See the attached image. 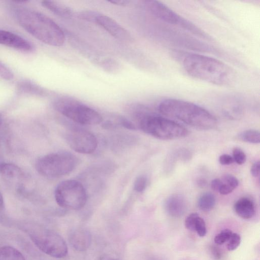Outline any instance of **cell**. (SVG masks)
I'll return each mask as SVG.
<instances>
[{"label":"cell","mask_w":260,"mask_h":260,"mask_svg":"<svg viewBox=\"0 0 260 260\" xmlns=\"http://www.w3.org/2000/svg\"><path fill=\"white\" fill-rule=\"evenodd\" d=\"M185 72L197 79L219 86L232 85L236 81L235 71L216 58L196 53L186 54L182 59Z\"/></svg>","instance_id":"obj_1"},{"label":"cell","mask_w":260,"mask_h":260,"mask_svg":"<svg viewBox=\"0 0 260 260\" xmlns=\"http://www.w3.org/2000/svg\"><path fill=\"white\" fill-rule=\"evenodd\" d=\"M15 17L20 25L35 38L48 45L59 47L65 42V35L57 24L37 11L18 8Z\"/></svg>","instance_id":"obj_2"},{"label":"cell","mask_w":260,"mask_h":260,"mask_svg":"<svg viewBox=\"0 0 260 260\" xmlns=\"http://www.w3.org/2000/svg\"><path fill=\"white\" fill-rule=\"evenodd\" d=\"M158 109L162 114L202 129L213 128L216 118L208 110L194 103L175 99L162 101Z\"/></svg>","instance_id":"obj_3"},{"label":"cell","mask_w":260,"mask_h":260,"mask_svg":"<svg viewBox=\"0 0 260 260\" xmlns=\"http://www.w3.org/2000/svg\"><path fill=\"white\" fill-rule=\"evenodd\" d=\"M138 127L145 133L160 140H174L187 136L189 131L168 118L142 112L139 115Z\"/></svg>","instance_id":"obj_4"},{"label":"cell","mask_w":260,"mask_h":260,"mask_svg":"<svg viewBox=\"0 0 260 260\" xmlns=\"http://www.w3.org/2000/svg\"><path fill=\"white\" fill-rule=\"evenodd\" d=\"M78 159L68 152L49 153L40 157L36 161V169L41 175L47 177H58L72 172Z\"/></svg>","instance_id":"obj_5"},{"label":"cell","mask_w":260,"mask_h":260,"mask_svg":"<svg viewBox=\"0 0 260 260\" xmlns=\"http://www.w3.org/2000/svg\"><path fill=\"white\" fill-rule=\"evenodd\" d=\"M53 106L62 115L80 124L96 125L103 121L101 114L94 109L71 99H57Z\"/></svg>","instance_id":"obj_6"},{"label":"cell","mask_w":260,"mask_h":260,"mask_svg":"<svg viewBox=\"0 0 260 260\" xmlns=\"http://www.w3.org/2000/svg\"><path fill=\"white\" fill-rule=\"evenodd\" d=\"M28 233L34 244L42 252L55 258H63L68 253L63 239L57 233L45 228H30Z\"/></svg>","instance_id":"obj_7"},{"label":"cell","mask_w":260,"mask_h":260,"mask_svg":"<svg viewBox=\"0 0 260 260\" xmlns=\"http://www.w3.org/2000/svg\"><path fill=\"white\" fill-rule=\"evenodd\" d=\"M54 197L60 207L73 210L83 208L87 198L86 190L82 184L72 179L59 183L55 189Z\"/></svg>","instance_id":"obj_8"},{"label":"cell","mask_w":260,"mask_h":260,"mask_svg":"<svg viewBox=\"0 0 260 260\" xmlns=\"http://www.w3.org/2000/svg\"><path fill=\"white\" fill-rule=\"evenodd\" d=\"M144 3L150 13L158 19L167 23L179 26L199 37L204 36L205 33L202 29L163 3L152 0L145 1Z\"/></svg>","instance_id":"obj_9"},{"label":"cell","mask_w":260,"mask_h":260,"mask_svg":"<svg viewBox=\"0 0 260 260\" xmlns=\"http://www.w3.org/2000/svg\"><path fill=\"white\" fill-rule=\"evenodd\" d=\"M66 140L75 151L82 154L93 153L98 146L95 136L90 132L82 128H73L67 132Z\"/></svg>","instance_id":"obj_10"},{"label":"cell","mask_w":260,"mask_h":260,"mask_svg":"<svg viewBox=\"0 0 260 260\" xmlns=\"http://www.w3.org/2000/svg\"><path fill=\"white\" fill-rule=\"evenodd\" d=\"M94 22L119 40L123 41L132 40L131 34L116 21L108 16L98 13Z\"/></svg>","instance_id":"obj_11"},{"label":"cell","mask_w":260,"mask_h":260,"mask_svg":"<svg viewBox=\"0 0 260 260\" xmlns=\"http://www.w3.org/2000/svg\"><path fill=\"white\" fill-rule=\"evenodd\" d=\"M0 44L22 52L33 50L32 44L26 39L13 32L0 29Z\"/></svg>","instance_id":"obj_12"},{"label":"cell","mask_w":260,"mask_h":260,"mask_svg":"<svg viewBox=\"0 0 260 260\" xmlns=\"http://www.w3.org/2000/svg\"><path fill=\"white\" fill-rule=\"evenodd\" d=\"M165 208L170 216L174 217H181L186 210V201L180 194H172L166 199Z\"/></svg>","instance_id":"obj_13"},{"label":"cell","mask_w":260,"mask_h":260,"mask_svg":"<svg viewBox=\"0 0 260 260\" xmlns=\"http://www.w3.org/2000/svg\"><path fill=\"white\" fill-rule=\"evenodd\" d=\"M91 236L86 230L76 229L71 232L69 236V241L72 247L77 251L86 250L91 243Z\"/></svg>","instance_id":"obj_14"},{"label":"cell","mask_w":260,"mask_h":260,"mask_svg":"<svg viewBox=\"0 0 260 260\" xmlns=\"http://www.w3.org/2000/svg\"><path fill=\"white\" fill-rule=\"evenodd\" d=\"M234 208L237 214L243 219H250L255 214L254 203L247 198L243 197L239 199L235 203Z\"/></svg>","instance_id":"obj_15"},{"label":"cell","mask_w":260,"mask_h":260,"mask_svg":"<svg viewBox=\"0 0 260 260\" xmlns=\"http://www.w3.org/2000/svg\"><path fill=\"white\" fill-rule=\"evenodd\" d=\"M42 5L54 15L63 18H70L73 14L72 10L68 6L53 1H43Z\"/></svg>","instance_id":"obj_16"},{"label":"cell","mask_w":260,"mask_h":260,"mask_svg":"<svg viewBox=\"0 0 260 260\" xmlns=\"http://www.w3.org/2000/svg\"><path fill=\"white\" fill-rule=\"evenodd\" d=\"M16 89L17 92L21 94L43 96L46 93L41 86L28 80L20 81L17 83Z\"/></svg>","instance_id":"obj_17"},{"label":"cell","mask_w":260,"mask_h":260,"mask_svg":"<svg viewBox=\"0 0 260 260\" xmlns=\"http://www.w3.org/2000/svg\"><path fill=\"white\" fill-rule=\"evenodd\" d=\"M0 174L5 179L15 181L23 177V172L17 166L3 161H0Z\"/></svg>","instance_id":"obj_18"},{"label":"cell","mask_w":260,"mask_h":260,"mask_svg":"<svg viewBox=\"0 0 260 260\" xmlns=\"http://www.w3.org/2000/svg\"><path fill=\"white\" fill-rule=\"evenodd\" d=\"M0 260H26L17 249L10 246L0 247Z\"/></svg>","instance_id":"obj_19"},{"label":"cell","mask_w":260,"mask_h":260,"mask_svg":"<svg viewBox=\"0 0 260 260\" xmlns=\"http://www.w3.org/2000/svg\"><path fill=\"white\" fill-rule=\"evenodd\" d=\"M215 197L211 192H205L200 196L198 201L199 208L204 211L211 210L215 205Z\"/></svg>","instance_id":"obj_20"},{"label":"cell","mask_w":260,"mask_h":260,"mask_svg":"<svg viewBox=\"0 0 260 260\" xmlns=\"http://www.w3.org/2000/svg\"><path fill=\"white\" fill-rule=\"evenodd\" d=\"M239 138L243 141L250 143L257 144L260 142V134L258 131L248 129L241 133Z\"/></svg>","instance_id":"obj_21"},{"label":"cell","mask_w":260,"mask_h":260,"mask_svg":"<svg viewBox=\"0 0 260 260\" xmlns=\"http://www.w3.org/2000/svg\"><path fill=\"white\" fill-rule=\"evenodd\" d=\"M99 64L108 72H116L119 69V64L112 58H105L99 62Z\"/></svg>","instance_id":"obj_22"},{"label":"cell","mask_w":260,"mask_h":260,"mask_svg":"<svg viewBox=\"0 0 260 260\" xmlns=\"http://www.w3.org/2000/svg\"><path fill=\"white\" fill-rule=\"evenodd\" d=\"M232 234V231L230 229H226L222 230L215 236L214 243L218 245L223 244L229 240Z\"/></svg>","instance_id":"obj_23"},{"label":"cell","mask_w":260,"mask_h":260,"mask_svg":"<svg viewBox=\"0 0 260 260\" xmlns=\"http://www.w3.org/2000/svg\"><path fill=\"white\" fill-rule=\"evenodd\" d=\"M241 241L240 236L235 233H233L229 240L227 241L226 248L229 251H233L237 248Z\"/></svg>","instance_id":"obj_24"},{"label":"cell","mask_w":260,"mask_h":260,"mask_svg":"<svg viewBox=\"0 0 260 260\" xmlns=\"http://www.w3.org/2000/svg\"><path fill=\"white\" fill-rule=\"evenodd\" d=\"M194 231L201 237H204L207 233L206 223L204 220L199 216L194 224Z\"/></svg>","instance_id":"obj_25"},{"label":"cell","mask_w":260,"mask_h":260,"mask_svg":"<svg viewBox=\"0 0 260 260\" xmlns=\"http://www.w3.org/2000/svg\"><path fill=\"white\" fill-rule=\"evenodd\" d=\"M147 183V178L145 176L141 175L138 177L134 182V190L138 192L143 191L146 187Z\"/></svg>","instance_id":"obj_26"},{"label":"cell","mask_w":260,"mask_h":260,"mask_svg":"<svg viewBox=\"0 0 260 260\" xmlns=\"http://www.w3.org/2000/svg\"><path fill=\"white\" fill-rule=\"evenodd\" d=\"M220 180L223 183L230 186L233 189L236 188L239 185V181L237 178L230 174L223 175Z\"/></svg>","instance_id":"obj_27"},{"label":"cell","mask_w":260,"mask_h":260,"mask_svg":"<svg viewBox=\"0 0 260 260\" xmlns=\"http://www.w3.org/2000/svg\"><path fill=\"white\" fill-rule=\"evenodd\" d=\"M233 158L234 161L239 165L245 163L246 156L244 151L239 148H234L233 150Z\"/></svg>","instance_id":"obj_28"},{"label":"cell","mask_w":260,"mask_h":260,"mask_svg":"<svg viewBox=\"0 0 260 260\" xmlns=\"http://www.w3.org/2000/svg\"><path fill=\"white\" fill-rule=\"evenodd\" d=\"M199 215L197 213H192L188 215L185 220V228L190 231H194V224Z\"/></svg>","instance_id":"obj_29"},{"label":"cell","mask_w":260,"mask_h":260,"mask_svg":"<svg viewBox=\"0 0 260 260\" xmlns=\"http://www.w3.org/2000/svg\"><path fill=\"white\" fill-rule=\"evenodd\" d=\"M0 76L6 80H11L14 75L12 71L0 61Z\"/></svg>","instance_id":"obj_30"},{"label":"cell","mask_w":260,"mask_h":260,"mask_svg":"<svg viewBox=\"0 0 260 260\" xmlns=\"http://www.w3.org/2000/svg\"><path fill=\"white\" fill-rule=\"evenodd\" d=\"M98 13L91 11H85L79 13L78 16L82 19L94 22L95 17Z\"/></svg>","instance_id":"obj_31"},{"label":"cell","mask_w":260,"mask_h":260,"mask_svg":"<svg viewBox=\"0 0 260 260\" xmlns=\"http://www.w3.org/2000/svg\"><path fill=\"white\" fill-rule=\"evenodd\" d=\"M219 161L222 165H229L233 163L234 160L230 155L224 154L219 156Z\"/></svg>","instance_id":"obj_32"},{"label":"cell","mask_w":260,"mask_h":260,"mask_svg":"<svg viewBox=\"0 0 260 260\" xmlns=\"http://www.w3.org/2000/svg\"><path fill=\"white\" fill-rule=\"evenodd\" d=\"M260 163L259 161L255 162L251 167L250 173L254 177H258L259 175Z\"/></svg>","instance_id":"obj_33"},{"label":"cell","mask_w":260,"mask_h":260,"mask_svg":"<svg viewBox=\"0 0 260 260\" xmlns=\"http://www.w3.org/2000/svg\"><path fill=\"white\" fill-rule=\"evenodd\" d=\"M221 185V181L220 179H214L211 182V187L214 191H218Z\"/></svg>","instance_id":"obj_34"},{"label":"cell","mask_w":260,"mask_h":260,"mask_svg":"<svg viewBox=\"0 0 260 260\" xmlns=\"http://www.w3.org/2000/svg\"><path fill=\"white\" fill-rule=\"evenodd\" d=\"M108 2L119 6H126L129 4L131 1L127 0H112L108 1Z\"/></svg>","instance_id":"obj_35"},{"label":"cell","mask_w":260,"mask_h":260,"mask_svg":"<svg viewBox=\"0 0 260 260\" xmlns=\"http://www.w3.org/2000/svg\"><path fill=\"white\" fill-rule=\"evenodd\" d=\"M197 184L200 187H204L206 185L207 182L204 179L200 178L197 180Z\"/></svg>","instance_id":"obj_36"},{"label":"cell","mask_w":260,"mask_h":260,"mask_svg":"<svg viewBox=\"0 0 260 260\" xmlns=\"http://www.w3.org/2000/svg\"><path fill=\"white\" fill-rule=\"evenodd\" d=\"M99 260H119V259L108 256V255H103V256H101L100 257Z\"/></svg>","instance_id":"obj_37"},{"label":"cell","mask_w":260,"mask_h":260,"mask_svg":"<svg viewBox=\"0 0 260 260\" xmlns=\"http://www.w3.org/2000/svg\"><path fill=\"white\" fill-rule=\"evenodd\" d=\"M4 206V198L2 194L0 192V213L3 210Z\"/></svg>","instance_id":"obj_38"},{"label":"cell","mask_w":260,"mask_h":260,"mask_svg":"<svg viewBox=\"0 0 260 260\" xmlns=\"http://www.w3.org/2000/svg\"><path fill=\"white\" fill-rule=\"evenodd\" d=\"M2 121H3V117H2V115L0 113V125L2 124Z\"/></svg>","instance_id":"obj_39"},{"label":"cell","mask_w":260,"mask_h":260,"mask_svg":"<svg viewBox=\"0 0 260 260\" xmlns=\"http://www.w3.org/2000/svg\"><path fill=\"white\" fill-rule=\"evenodd\" d=\"M151 260H163L162 258H153L152 259H151Z\"/></svg>","instance_id":"obj_40"},{"label":"cell","mask_w":260,"mask_h":260,"mask_svg":"<svg viewBox=\"0 0 260 260\" xmlns=\"http://www.w3.org/2000/svg\"><path fill=\"white\" fill-rule=\"evenodd\" d=\"M1 153H2V146H1V142H0V156L1 155Z\"/></svg>","instance_id":"obj_41"}]
</instances>
